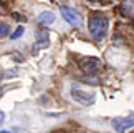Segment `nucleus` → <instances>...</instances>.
Masks as SVG:
<instances>
[{
  "instance_id": "nucleus-10",
  "label": "nucleus",
  "mask_w": 134,
  "mask_h": 133,
  "mask_svg": "<svg viewBox=\"0 0 134 133\" xmlns=\"http://www.w3.org/2000/svg\"><path fill=\"white\" fill-rule=\"evenodd\" d=\"M20 35H23V27H18V28L15 30V32H13L12 35H10V38H12V40H15V38H18Z\"/></svg>"
},
{
  "instance_id": "nucleus-4",
  "label": "nucleus",
  "mask_w": 134,
  "mask_h": 133,
  "mask_svg": "<svg viewBox=\"0 0 134 133\" xmlns=\"http://www.w3.org/2000/svg\"><path fill=\"white\" fill-rule=\"evenodd\" d=\"M71 96H73V100L76 101V103L85 105V106L94 103V95L90 93V91L81 90V88H76V86H73V88H71Z\"/></svg>"
},
{
  "instance_id": "nucleus-1",
  "label": "nucleus",
  "mask_w": 134,
  "mask_h": 133,
  "mask_svg": "<svg viewBox=\"0 0 134 133\" xmlns=\"http://www.w3.org/2000/svg\"><path fill=\"white\" fill-rule=\"evenodd\" d=\"M88 27H90V33L91 37L96 40V42H101L103 38H106L108 35V27H109V22L104 15L101 13H93L90 17V22H88Z\"/></svg>"
},
{
  "instance_id": "nucleus-2",
  "label": "nucleus",
  "mask_w": 134,
  "mask_h": 133,
  "mask_svg": "<svg viewBox=\"0 0 134 133\" xmlns=\"http://www.w3.org/2000/svg\"><path fill=\"white\" fill-rule=\"evenodd\" d=\"M60 13L63 20H66L70 25H73V27H81V23H83V18H81V15L78 13V10L71 8V7H61L60 8Z\"/></svg>"
},
{
  "instance_id": "nucleus-13",
  "label": "nucleus",
  "mask_w": 134,
  "mask_h": 133,
  "mask_svg": "<svg viewBox=\"0 0 134 133\" xmlns=\"http://www.w3.org/2000/svg\"><path fill=\"white\" fill-rule=\"evenodd\" d=\"M0 10H2V7H0Z\"/></svg>"
},
{
  "instance_id": "nucleus-3",
  "label": "nucleus",
  "mask_w": 134,
  "mask_h": 133,
  "mask_svg": "<svg viewBox=\"0 0 134 133\" xmlns=\"http://www.w3.org/2000/svg\"><path fill=\"white\" fill-rule=\"evenodd\" d=\"M111 125L118 133H126L129 128L134 126V113H131L129 116H118L111 121Z\"/></svg>"
},
{
  "instance_id": "nucleus-12",
  "label": "nucleus",
  "mask_w": 134,
  "mask_h": 133,
  "mask_svg": "<svg viewBox=\"0 0 134 133\" xmlns=\"http://www.w3.org/2000/svg\"><path fill=\"white\" fill-rule=\"evenodd\" d=\"M0 133H10V131H7V130H0Z\"/></svg>"
},
{
  "instance_id": "nucleus-9",
  "label": "nucleus",
  "mask_w": 134,
  "mask_h": 133,
  "mask_svg": "<svg viewBox=\"0 0 134 133\" xmlns=\"http://www.w3.org/2000/svg\"><path fill=\"white\" fill-rule=\"evenodd\" d=\"M8 33H10V25L5 23V22H0V38L7 37Z\"/></svg>"
},
{
  "instance_id": "nucleus-7",
  "label": "nucleus",
  "mask_w": 134,
  "mask_h": 133,
  "mask_svg": "<svg viewBox=\"0 0 134 133\" xmlns=\"http://www.w3.org/2000/svg\"><path fill=\"white\" fill-rule=\"evenodd\" d=\"M119 10H121V13L124 15V17L134 20V0H122Z\"/></svg>"
},
{
  "instance_id": "nucleus-5",
  "label": "nucleus",
  "mask_w": 134,
  "mask_h": 133,
  "mask_svg": "<svg viewBox=\"0 0 134 133\" xmlns=\"http://www.w3.org/2000/svg\"><path fill=\"white\" fill-rule=\"evenodd\" d=\"M80 66H81V70L85 71V73H96L98 70H99V66H101V62L98 58H94V57H86V58H83L80 62Z\"/></svg>"
},
{
  "instance_id": "nucleus-6",
  "label": "nucleus",
  "mask_w": 134,
  "mask_h": 133,
  "mask_svg": "<svg viewBox=\"0 0 134 133\" xmlns=\"http://www.w3.org/2000/svg\"><path fill=\"white\" fill-rule=\"evenodd\" d=\"M48 45H50V33L46 32V30H40L37 33V42L33 45V50L38 52V50H42V48H46Z\"/></svg>"
},
{
  "instance_id": "nucleus-8",
  "label": "nucleus",
  "mask_w": 134,
  "mask_h": 133,
  "mask_svg": "<svg viewBox=\"0 0 134 133\" xmlns=\"http://www.w3.org/2000/svg\"><path fill=\"white\" fill-rule=\"evenodd\" d=\"M37 22L40 25H50V23H53L55 22V13L53 12H42V13L38 15Z\"/></svg>"
},
{
  "instance_id": "nucleus-11",
  "label": "nucleus",
  "mask_w": 134,
  "mask_h": 133,
  "mask_svg": "<svg viewBox=\"0 0 134 133\" xmlns=\"http://www.w3.org/2000/svg\"><path fill=\"white\" fill-rule=\"evenodd\" d=\"M3 118H5V115H3V111L0 110V123H2V121H3Z\"/></svg>"
}]
</instances>
